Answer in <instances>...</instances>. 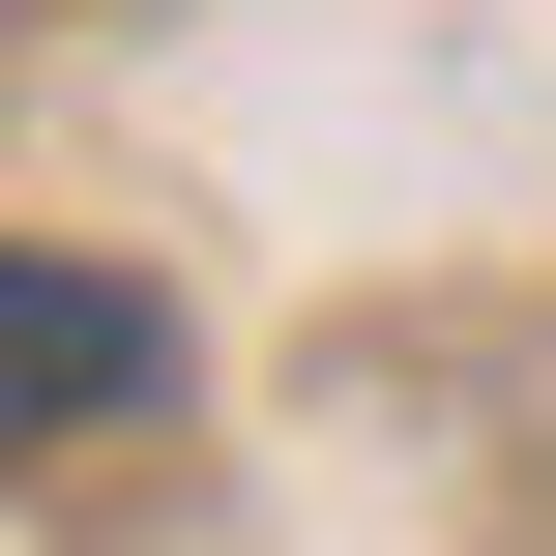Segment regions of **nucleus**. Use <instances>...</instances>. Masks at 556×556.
I'll return each instance as SVG.
<instances>
[{"label": "nucleus", "instance_id": "f257e3e1", "mask_svg": "<svg viewBox=\"0 0 556 556\" xmlns=\"http://www.w3.org/2000/svg\"><path fill=\"white\" fill-rule=\"evenodd\" d=\"M147 381H176V323H147V293L0 264V440H88V410H147Z\"/></svg>", "mask_w": 556, "mask_h": 556}]
</instances>
